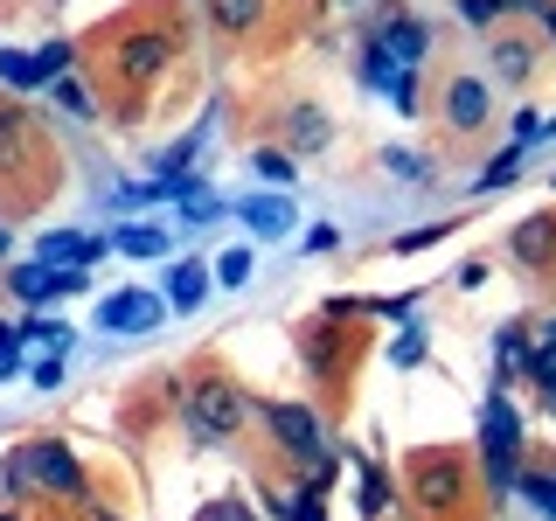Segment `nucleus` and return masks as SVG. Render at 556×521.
<instances>
[{
	"label": "nucleus",
	"mask_w": 556,
	"mask_h": 521,
	"mask_svg": "<svg viewBox=\"0 0 556 521\" xmlns=\"http://www.w3.org/2000/svg\"><path fill=\"white\" fill-rule=\"evenodd\" d=\"M174 56H181V35L161 28V22H132V28L104 35V69H112V84L132 91V98L161 91L174 77Z\"/></svg>",
	"instance_id": "1"
},
{
	"label": "nucleus",
	"mask_w": 556,
	"mask_h": 521,
	"mask_svg": "<svg viewBox=\"0 0 556 521\" xmlns=\"http://www.w3.org/2000/svg\"><path fill=\"white\" fill-rule=\"evenodd\" d=\"M8 486L14 494H49V500H84L91 494V473L63 439H35L8 459Z\"/></svg>",
	"instance_id": "2"
},
{
	"label": "nucleus",
	"mask_w": 556,
	"mask_h": 521,
	"mask_svg": "<svg viewBox=\"0 0 556 521\" xmlns=\"http://www.w3.org/2000/svg\"><path fill=\"white\" fill-rule=\"evenodd\" d=\"M243 417H251V396L237 390L230 376H202V382H188V439L195 445H230L237 431H243Z\"/></svg>",
	"instance_id": "3"
},
{
	"label": "nucleus",
	"mask_w": 556,
	"mask_h": 521,
	"mask_svg": "<svg viewBox=\"0 0 556 521\" xmlns=\"http://www.w3.org/2000/svg\"><path fill=\"white\" fill-rule=\"evenodd\" d=\"M257 417H265L271 445L286 452V459H300L306 473H313V466H334V445H327V424L313 417V404H292V396L278 404V396H271V404H257Z\"/></svg>",
	"instance_id": "4"
},
{
	"label": "nucleus",
	"mask_w": 556,
	"mask_h": 521,
	"mask_svg": "<svg viewBox=\"0 0 556 521\" xmlns=\"http://www.w3.org/2000/svg\"><path fill=\"white\" fill-rule=\"evenodd\" d=\"M494 112H501V98H494V84H486L480 69H445V84H439V118H445V132L473 139V132L494 126Z\"/></svg>",
	"instance_id": "5"
},
{
	"label": "nucleus",
	"mask_w": 556,
	"mask_h": 521,
	"mask_svg": "<svg viewBox=\"0 0 556 521\" xmlns=\"http://www.w3.org/2000/svg\"><path fill=\"white\" fill-rule=\"evenodd\" d=\"M480 459H486V486H494V500L501 494H515V473H521V417L508 396H494V404L480 410Z\"/></svg>",
	"instance_id": "6"
},
{
	"label": "nucleus",
	"mask_w": 556,
	"mask_h": 521,
	"mask_svg": "<svg viewBox=\"0 0 556 521\" xmlns=\"http://www.w3.org/2000/svg\"><path fill=\"white\" fill-rule=\"evenodd\" d=\"M410 500L431 514H452L466 500V466L445 459V452H417L410 459Z\"/></svg>",
	"instance_id": "7"
},
{
	"label": "nucleus",
	"mask_w": 556,
	"mask_h": 521,
	"mask_svg": "<svg viewBox=\"0 0 556 521\" xmlns=\"http://www.w3.org/2000/svg\"><path fill=\"white\" fill-rule=\"evenodd\" d=\"M486 69H494L508 91H529V84L543 77V49H535V35H521V28H494V42H486Z\"/></svg>",
	"instance_id": "8"
},
{
	"label": "nucleus",
	"mask_w": 556,
	"mask_h": 521,
	"mask_svg": "<svg viewBox=\"0 0 556 521\" xmlns=\"http://www.w3.org/2000/svg\"><path fill=\"white\" fill-rule=\"evenodd\" d=\"M369 56L404 63V69H425V56H431V28L417 22V14H382L376 35H369Z\"/></svg>",
	"instance_id": "9"
},
{
	"label": "nucleus",
	"mask_w": 556,
	"mask_h": 521,
	"mask_svg": "<svg viewBox=\"0 0 556 521\" xmlns=\"http://www.w3.org/2000/svg\"><path fill=\"white\" fill-rule=\"evenodd\" d=\"M91 278L84 271H70V265H49V257H28V265H14L8 271V292L22 306H49V300H63V292H84Z\"/></svg>",
	"instance_id": "10"
},
{
	"label": "nucleus",
	"mask_w": 556,
	"mask_h": 521,
	"mask_svg": "<svg viewBox=\"0 0 556 521\" xmlns=\"http://www.w3.org/2000/svg\"><path fill=\"white\" fill-rule=\"evenodd\" d=\"M161 320H167V300H161V292H112V300L98 306V327H104V334H153Z\"/></svg>",
	"instance_id": "11"
},
{
	"label": "nucleus",
	"mask_w": 556,
	"mask_h": 521,
	"mask_svg": "<svg viewBox=\"0 0 556 521\" xmlns=\"http://www.w3.org/2000/svg\"><path fill=\"white\" fill-rule=\"evenodd\" d=\"M362 84L390 98V112H396V118H417V112H425L417 69H404V63H382V56H369V49H362Z\"/></svg>",
	"instance_id": "12"
},
{
	"label": "nucleus",
	"mask_w": 556,
	"mask_h": 521,
	"mask_svg": "<svg viewBox=\"0 0 556 521\" xmlns=\"http://www.w3.org/2000/svg\"><path fill=\"white\" fill-rule=\"evenodd\" d=\"M230 216H237V223H243L251 237L278 243V237H292V223H300V208H292V195H243V202H230Z\"/></svg>",
	"instance_id": "13"
},
{
	"label": "nucleus",
	"mask_w": 556,
	"mask_h": 521,
	"mask_svg": "<svg viewBox=\"0 0 556 521\" xmlns=\"http://www.w3.org/2000/svg\"><path fill=\"white\" fill-rule=\"evenodd\" d=\"M508 257H515V265H529V271H549V265H556V216H529V223H515Z\"/></svg>",
	"instance_id": "14"
},
{
	"label": "nucleus",
	"mask_w": 556,
	"mask_h": 521,
	"mask_svg": "<svg viewBox=\"0 0 556 521\" xmlns=\"http://www.w3.org/2000/svg\"><path fill=\"white\" fill-rule=\"evenodd\" d=\"M208 285H216V278H208V265H195V257H181V265H167V313H195L202 300H208Z\"/></svg>",
	"instance_id": "15"
},
{
	"label": "nucleus",
	"mask_w": 556,
	"mask_h": 521,
	"mask_svg": "<svg viewBox=\"0 0 556 521\" xmlns=\"http://www.w3.org/2000/svg\"><path fill=\"white\" fill-rule=\"evenodd\" d=\"M208 22H216V35L243 42V35H257L271 22V0H208Z\"/></svg>",
	"instance_id": "16"
},
{
	"label": "nucleus",
	"mask_w": 556,
	"mask_h": 521,
	"mask_svg": "<svg viewBox=\"0 0 556 521\" xmlns=\"http://www.w3.org/2000/svg\"><path fill=\"white\" fill-rule=\"evenodd\" d=\"M49 104H56L70 126H91V118H98V98H91V84H84L77 69H63V77L49 84Z\"/></svg>",
	"instance_id": "17"
},
{
	"label": "nucleus",
	"mask_w": 556,
	"mask_h": 521,
	"mask_svg": "<svg viewBox=\"0 0 556 521\" xmlns=\"http://www.w3.org/2000/svg\"><path fill=\"white\" fill-rule=\"evenodd\" d=\"M286 139H292L300 153H320L327 139H334V118H327L320 104H292V112H286Z\"/></svg>",
	"instance_id": "18"
},
{
	"label": "nucleus",
	"mask_w": 556,
	"mask_h": 521,
	"mask_svg": "<svg viewBox=\"0 0 556 521\" xmlns=\"http://www.w3.org/2000/svg\"><path fill=\"white\" fill-rule=\"evenodd\" d=\"M98 251H104V237H77V230H49V237H42V251H35V257H49V265H70V271H84V265H91Z\"/></svg>",
	"instance_id": "19"
},
{
	"label": "nucleus",
	"mask_w": 556,
	"mask_h": 521,
	"mask_svg": "<svg viewBox=\"0 0 556 521\" xmlns=\"http://www.w3.org/2000/svg\"><path fill=\"white\" fill-rule=\"evenodd\" d=\"M167 230L174 223H126V230H112L104 243H112L118 257H167Z\"/></svg>",
	"instance_id": "20"
},
{
	"label": "nucleus",
	"mask_w": 556,
	"mask_h": 521,
	"mask_svg": "<svg viewBox=\"0 0 556 521\" xmlns=\"http://www.w3.org/2000/svg\"><path fill=\"white\" fill-rule=\"evenodd\" d=\"M216 216H230V195H216V188H188L174 202V230H208Z\"/></svg>",
	"instance_id": "21"
},
{
	"label": "nucleus",
	"mask_w": 556,
	"mask_h": 521,
	"mask_svg": "<svg viewBox=\"0 0 556 521\" xmlns=\"http://www.w3.org/2000/svg\"><path fill=\"white\" fill-rule=\"evenodd\" d=\"M494 369H501V382L529 369V327H521V320H508V327L494 334Z\"/></svg>",
	"instance_id": "22"
},
{
	"label": "nucleus",
	"mask_w": 556,
	"mask_h": 521,
	"mask_svg": "<svg viewBox=\"0 0 556 521\" xmlns=\"http://www.w3.org/2000/svg\"><path fill=\"white\" fill-rule=\"evenodd\" d=\"M251 174H257L265 188H278V195L300 181V167H292V153H286V147H257V153H251Z\"/></svg>",
	"instance_id": "23"
},
{
	"label": "nucleus",
	"mask_w": 556,
	"mask_h": 521,
	"mask_svg": "<svg viewBox=\"0 0 556 521\" xmlns=\"http://www.w3.org/2000/svg\"><path fill=\"white\" fill-rule=\"evenodd\" d=\"M22 153H28V112L22 104H0V167L22 161Z\"/></svg>",
	"instance_id": "24"
},
{
	"label": "nucleus",
	"mask_w": 556,
	"mask_h": 521,
	"mask_svg": "<svg viewBox=\"0 0 556 521\" xmlns=\"http://www.w3.org/2000/svg\"><path fill=\"white\" fill-rule=\"evenodd\" d=\"M0 84H14V91H42V69H35V49H0Z\"/></svg>",
	"instance_id": "25"
},
{
	"label": "nucleus",
	"mask_w": 556,
	"mask_h": 521,
	"mask_svg": "<svg viewBox=\"0 0 556 521\" xmlns=\"http://www.w3.org/2000/svg\"><path fill=\"white\" fill-rule=\"evenodd\" d=\"M452 8H459L466 28H501L508 14H521V0H452Z\"/></svg>",
	"instance_id": "26"
},
{
	"label": "nucleus",
	"mask_w": 556,
	"mask_h": 521,
	"mask_svg": "<svg viewBox=\"0 0 556 521\" xmlns=\"http://www.w3.org/2000/svg\"><path fill=\"white\" fill-rule=\"evenodd\" d=\"M208 278H216L223 292H243V285H251V251H223L216 265H208Z\"/></svg>",
	"instance_id": "27"
},
{
	"label": "nucleus",
	"mask_w": 556,
	"mask_h": 521,
	"mask_svg": "<svg viewBox=\"0 0 556 521\" xmlns=\"http://www.w3.org/2000/svg\"><path fill=\"white\" fill-rule=\"evenodd\" d=\"M382 174H396L404 188H417L431 174V161H425V153H410V147H390V153H382Z\"/></svg>",
	"instance_id": "28"
},
{
	"label": "nucleus",
	"mask_w": 556,
	"mask_h": 521,
	"mask_svg": "<svg viewBox=\"0 0 556 521\" xmlns=\"http://www.w3.org/2000/svg\"><path fill=\"white\" fill-rule=\"evenodd\" d=\"M35 69H42V84H56L63 69H77V42H42L35 49Z\"/></svg>",
	"instance_id": "29"
},
{
	"label": "nucleus",
	"mask_w": 556,
	"mask_h": 521,
	"mask_svg": "<svg viewBox=\"0 0 556 521\" xmlns=\"http://www.w3.org/2000/svg\"><path fill=\"white\" fill-rule=\"evenodd\" d=\"M382 508H390V480H382V466H362V514H382Z\"/></svg>",
	"instance_id": "30"
},
{
	"label": "nucleus",
	"mask_w": 556,
	"mask_h": 521,
	"mask_svg": "<svg viewBox=\"0 0 556 521\" xmlns=\"http://www.w3.org/2000/svg\"><path fill=\"white\" fill-rule=\"evenodd\" d=\"M515 167H521V147L494 153V161H486V174H480V195H494V188H508V181H515Z\"/></svg>",
	"instance_id": "31"
},
{
	"label": "nucleus",
	"mask_w": 556,
	"mask_h": 521,
	"mask_svg": "<svg viewBox=\"0 0 556 521\" xmlns=\"http://www.w3.org/2000/svg\"><path fill=\"white\" fill-rule=\"evenodd\" d=\"M390 361H396V369H417V361H425V327H417V320H404V334H396Z\"/></svg>",
	"instance_id": "32"
},
{
	"label": "nucleus",
	"mask_w": 556,
	"mask_h": 521,
	"mask_svg": "<svg viewBox=\"0 0 556 521\" xmlns=\"http://www.w3.org/2000/svg\"><path fill=\"white\" fill-rule=\"evenodd\" d=\"M28 341H42L49 355H63V347H70V320H35V327H28Z\"/></svg>",
	"instance_id": "33"
},
{
	"label": "nucleus",
	"mask_w": 556,
	"mask_h": 521,
	"mask_svg": "<svg viewBox=\"0 0 556 521\" xmlns=\"http://www.w3.org/2000/svg\"><path fill=\"white\" fill-rule=\"evenodd\" d=\"M14 369H22V334H14V327H0V382H8Z\"/></svg>",
	"instance_id": "34"
},
{
	"label": "nucleus",
	"mask_w": 556,
	"mask_h": 521,
	"mask_svg": "<svg viewBox=\"0 0 556 521\" xmlns=\"http://www.w3.org/2000/svg\"><path fill=\"white\" fill-rule=\"evenodd\" d=\"M521 14H535V28H543V42L556 49V0H529Z\"/></svg>",
	"instance_id": "35"
},
{
	"label": "nucleus",
	"mask_w": 556,
	"mask_h": 521,
	"mask_svg": "<svg viewBox=\"0 0 556 521\" xmlns=\"http://www.w3.org/2000/svg\"><path fill=\"white\" fill-rule=\"evenodd\" d=\"M35 390H63V355H49V361H35Z\"/></svg>",
	"instance_id": "36"
},
{
	"label": "nucleus",
	"mask_w": 556,
	"mask_h": 521,
	"mask_svg": "<svg viewBox=\"0 0 556 521\" xmlns=\"http://www.w3.org/2000/svg\"><path fill=\"white\" fill-rule=\"evenodd\" d=\"M452 230V223H431V230H410V237H396V251H425V243H439Z\"/></svg>",
	"instance_id": "37"
},
{
	"label": "nucleus",
	"mask_w": 556,
	"mask_h": 521,
	"mask_svg": "<svg viewBox=\"0 0 556 521\" xmlns=\"http://www.w3.org/2000/svg\"><path fill=\"white\" fill-rule=\"evenodd\" d=\"M202 521H251V508H237V500H216V508H202Z\"/></svg>",
	"instance_id": "38"
},
{
	"label": "nucleus",
	"mask_w": 556,
	"mask_h": 521,
	"mask_svg": "<svg viewBox=\"0 0 556 521\" xmlns=\"http://www.w3.org/2000/svg\"><path fill=\"white\" fill-rule=\"evenodd\" d=\"M535 132H543V118H535V112H515V147H529Z\"/></svg>",
	"instance_id": "39"
},
{
	"label": "nucleus",
	"mask_w": 556,
	"mask_h": 521,
	"mask_svg": "<svg viewBox=\"0 0 556 521\" xmlns=\"http://www.w3.org/2000/svg\"><path fill=\"white\" fill-rule=\"evenodd\" d=\"M0 521H28V514H22V508H0Z\"/></svg>",
	"instance_id": "40"
},
{
	"label": "nucleus",
	"mask_w": 556,
	"mask_h": 521,
	"mask_svg": "<svg viewBox=\"0 0 556 521\" xmlns=\"http://www.w3.org/2000/svg\"><path fill=\"white\" fill-rule=\"evenodd\" d=\"M8 243H14V237H8V223H0V257H8Z\"/></svg>",
	"instance_id": "41"
}]
</instances>
